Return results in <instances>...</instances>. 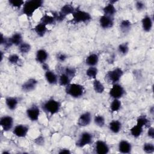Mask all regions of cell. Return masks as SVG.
Listing matches in <instances>:
<instances>
[{"label":"cell","instance_id":"cell-32","mask_svg":"<svg viewBox=\"0 0 154 154\" xmlns=\"http://www.w3.org/2000/svg\"><path fill=\"white\" fill-rule=\"evenodd\" d=\"M31 49V46L29 43L26 42H22L19 46L18 49L19 52L23 54H28Z\"/></svg>","mask_w":154,"mask_h":154},{"label":"cell","instance_id":"cell-15","mask_svg":"<svg viewBox=\"0 0 154 154\" xmlns=\"http://www.w3.org/2000/svg\"><path fill=\"white\" fill-rule=\"evenodd\" d=\"M95 150L98 154H106L109 152V147L104 141L97 140L95 143Z\"/></svg>","mask_w":154,"mask_h":154},{"label":"cell","instance_id":"cell-36","mask_svg":"<svg viewBox=\"0 0 154 154\" xmlns=\"http://www.w3.org/2000/svg\"><path fill=\"white\" fill-rule=\"evenodd\" d=\"M149 121L148 119L145 116H139L137 119V125L144 127V126H146L149 124Z\"/></svg>","mask_w":154,"mask_h":154},{"label":"cell","instance_id":"cell-23","mask_svg":"<svg viewBox=\"0 0 154 154\" xmlns=\"http://www.w3.org/2000/svg\"><path fill=\"white\" fill-rule=\"evenodd\" d=\"M109 128L112 132L117 134L122 129V123L119 120H114L109 123Z\"/></svg>","mask_w":154,"mask_h":154},{"label":"cell","instance_id":"cell-4","mask_svg":"<svg viewBox=\"0 0 154 154\" xmlns=\"http://www.w3.org/2000/svg\"><path fill=\"white\" fill-rule=\"evenodd\" d=\"M123 75V71L122 69L119 67H117L107 72L105 75V80L108 83L114 84L120 81Z\"/></svg>","mask_w":154,"mask_h":154},{"label":"cell","instance_id":"cell-2","mask_svg":"<svg viewBox=\"0 0 154 154\" xmlns=\"http://www.w3.org/2000/svg\"><path fill=\"white\" fill-rule=\"evenodd\" d=\"M42 107L43 111L47 114L53 116L58 112L60 111L61 108V103L58 100H56L54 99H50L45 101L43 103Z\"/></svg>","mask_w":154,"mask_h":154},{"label":"cell","instance_id":"cell-35","mask_svg":"<svg viewBox=\"0 0 154 154\" xmlns=\"http://www.w3.org/2000/svg\"><path fill=\"white\" fill-rule=\"evenodd\" d=\"M118 51L122 55H126L129 51V45L128 43H123L119 45Z\"/></svg>","mask_w":154,"mask_h":154},{"label":"cell","instance_id":"cell-37","mask_svg":"<svg viewBox=\"0 0 154 154\" xmlns=\"http://www.w3.org/2000/svg\"><path fill=\"white\" fill-rule=\"evenodd\" d=\"M20 57H19L18 55L13 54L10 55L8 58V62L13 65H17L19 64L20 63Z\"/></svg>","mask_w":154,"mask_h":154},{"label":"cell","instance_id":"cell-40","mask_svg":"<svg viewBox=\"0 0 154 154\" xmlns=\"http://www.w3.org/2000/svg\"><path fill=\"white\" fill-rule=\"evenodd\" d=\"M9 4L13 7L20 8L21 6H23L25 1L22 0H9Z\"/></svg>","mask_w":154,"mask_h":154},{"label":"cell","instance_id":"cell-38","mask_svg":"<svg viewBox=\"0 0 154 154\" xmlns=\"http://www.w3.org/2000/svg\"><path fill=\"white\" fill-rule=\"evenodd\" d=\"M63 72L64 73H66L72 79L75 77V75H76V69L73 67H65V69H64Z\"/></svg>","mask_w":154,"mask_h":154},{"label":"cell","instance_id":"cell-27","mask_svg":"<svg viewBox=\"0 0 154 154\" xmlns=\"http://www.w3.org/2000/svg\"><path fill=\"white\" fill-rule=\"evenodd\" d=\"M132 27L131 22L127 19H124L121 21L120 23V29L121 31L123 33L128 32Z\"/></svg>","mask_w":154,"mask_h":154},{"label":"cell","instance_id":"cell-3","mask_svg":"<svg viewBox=\"0 0 154 154\" xmlns=\"http://www.w3.org/2000/svg\"><path fill=\"white\" fill-rule=\"evenodd\" d=\"M65 91L68 95L72 97L79 98L83 96L85 92V88L84 86L81 84L70 83L66 86Z\"/></svg>","mask_w":154,"mask_h":154},{"label":"cell","instance_id":"cell-39","mask_svg":"<svg viewBox=\"0 0 154 154\" xmlns=\"http://www.w3.org/2000/svg\"><path fill=\"white\" fill-rule=\"evenodd\" d=\"M143 150L147 153H152L154 152V146L152 143H147L143 145Z\"/></svg>","mask_w":154,"mask_h":154},{"label":"cell","instance_id":"cell-10","mask_svg":"<svg viewBox=\"0 0 154 154\" xmlns=\"http://www.w3.org/2000/svg\"><path fill=\"white\" fill-rule=\"evenodd\" d=\"M26 116L31 121H37L40 114V108L35 105H33L29 107L26 111Z\"/></svg>","mask_w":154,"mask_h":154},{"label":"cell","instance_id":"cell-28","mask_svg":"<svg viewBox=\"0 0 154 154\" xmlns=\"http://www.w3.org/2000/svg\"><path fill=\"white\" fill-rule=\"evenodd\" d=\"M93 89L94 91L97 93L101 94L102 93L104 90H105V87L103 84L98 79H94L93 83Z\"/></svg>","mask_w":154,"mask_h":154},{"label":"cell","instance_id":"cell-48","mask_svg":"<svg viewBox=\"0 0 154 154\" xmlns=\"http://www.w3.org/2000/svg\"><path fill=\"white\" fill-rule=\"evenodd\" d=\"M153 107L152 106V107L151 108V109H150V112H151L152 114H153Z\"/></svg>","mask_w":154,"mask_h":154},{"label":"cell","instance_id":"cell-30","mask_svg":"<svg viewBox=\"0 0 154 154\" xmlns=\"http://www.w3.org/2000/svg\"><path fill=\"white\" fill-rule=\"evenodd\" d=\"M122 106V102L119 99H113V100L111 102L110 104V110L111 112H117L118 111Z\"/></svg>","mask_w":154,"mask_h":154},{"label":"cell","instance_id":"cell-17","mask_svg":"<svg viewBox=\"0 0 154 154\" xmlns=\"http://www.w3.org/2000/svg\"><path fill=\"white\" fill-rule=\"evenodd\" d=\"M141 24L143 30L146 32H149L151 31L153 26L152 19L150 16L146 15L142 19Z\"/></svg>","mask_w":154,"mask_h":154},{"label":"cell","instance_id":"cell-7","mask_svg":"<svg viewBox=\"0 0 154 154\" xmlns=\"http://www.w3.org/2000/svg\"><path fill=\"white\" fill-rule=\"evenodd\" d=\"M93 135L88 132H84L81 134L76 142V146L78 147H83L92 143Z\"/></svg>","mask_w":154,"mask_h":154},{"label":"cell","instance_id":"cell-6","mask_svg":"<svg viewBox=\"0 0 154 154\" xmlns=\"http://www.w3.org/2000/svg\"><path fill=\"white\" fill-rule=\"evenodd\" d=\"M74 7L71 5L69 4H66L64 5L60 9V11L56 14L54 15V17L56 20L58 21H62L64 20L66 17L70 14H73V13L75 11Z\"/></svg>","mask_w":154,"mask_h":154},{"label":"cell","instance_id":"cell-5","mask_svg":"<svg viewBox=\"0 0 154 154\" xmlns=\"http://www.w3.org/2000/svg\"><path fill=\"white\" fill-rule=\"evenodd\" d=\"M73 17V22L78 23H86L91 20V16L87 11L76 10L72 14Z\"/></svg>","mask_w":154,"mask_h":154},{"label":"cell","instance_id":"cell-18","mask_svg":"<svg viewBox=\"0 0 154 154\" xmlns=\"http://www.w3.org/2000/svg\"><path fill=\"white\" fill-rule=\"evenodd\" d=\"M132 150L131 144L126 140H122L119 144V150L122 153H129Z\"/></svg>","mask_w":154,"mask_h":154},{"label":"cell","instance_id":"cell-1","mask_svg":"<svg viewBox=\"0 0 154 154\" xmlns=\"http://www.w3.org/2000/svg\"><path fill=\"white\" fill-rule=\"evenodd\" d=\"M43 4L42 0H29L25 1L22 6V13L28 17H31L34 12L40 8Z\"/></svg>","mask_w":154,"mask_h":154},{"label":"cell","instance_id":"cell-13","mask_svg":"<svg viewBox=\"0 0 154 154\" xmlns=\"http://www.w3.org/2000/svg\"><path fill=\"white\" fill-rule=\"evenodd\" d=\"M28 131L29 128L25 125H17L13 130L14 135L19 138L25 137L27 135Z\"/></svg>","mask_w":154,"mask_h":154},{"label":"cell","instance_id":"cell-16","mask_svg":"<svg viewBox=\"0 0 154 154\" xmlns=\"http://www.w3.org/2000/svg\"><path fill=\"white\" fill-rule=\"evenodd\" d=\"M48 58V53L45 49H40L36 52L35 60L38 63L43 64L45 63Z\"/></svg>","mask_w":154,"mask_h":154},{"label":"cell","instance_id":"cell-12","mask_svg":"<svg viewBox=\"0 0 154 154\" xmlns=\"http://www.w3.org/2000/svg\"><path fill=\"white\" fill-rule=\"evenodd\" d=\"M38 81L34 78H30L28 79L26 81L23 82L22 85V90L23 92H31L35 90L36 86L37 85Z\"/></svg>","mask_w":154,"mask_h":154},{"label":"cell","instance_id":"cell-34","mask_svg":"<svg viewBox=\"0 0 154 154\" xmlns=\"http://www.w3.org/2000/svg\"><path fill=\"white\" fill-rule=\"evenodd\" d=\"M94 122L96 125L100 128H102L104 126L105 123V118L101 115L96 116L94 118Z\"/></svg>","mask_w":154,"mask_h":154},{"label":"cell","instance_id":"cell-14","mask_svg":"<svg viewBox=\"0 0 154 154\" xmlns=\"http://www.w3.org/2000/svg\"><path fill=\"white\" fill-rule=\"evenodd\" d=\"M99 24L101 28L103 29L111 28L114 25V19L103 14L99 19Z\"/></svg>","mask_w":154,"mask_h":154},{"label":"cell","instance_id":"cell-31","mask_svg":"<svg viewBox=\"0 0 154 154\" xmlns=\"http://www.w3.org/2000/svg\"><path fill=\"white\" fill-rule=\"evenodd\" d=\"M55 20H55L54 16H49L48 14H45L41 18L40 22H41L47 26L48 25H51V24L54 23Z\"/></svg>","mask_w":154,"mask_h":154},{"label":"cell","instance_id":"cell-8","mask_svg":"<svg viewBox=\"0 0 154 154\" xmlns=\"http://www.w3.org/2000/svg\"><path fill=\"white\" fill-rule=\"evenodd\" d=\"M125 90L124 88L120 84L116 83L112 84V87L109 90V94L111 97L112 99H119L120 98L122 97L125 94Z\"/></svg>","mask_w":154,"mask_h":154},{"label":"cell","instance_id":"cell-46","mask_svg":"<svg viewBox=\"0 0 154 154\" xmlns=\"http://www.w3.org/2000/svg\"><path fill=\"white\" fill-rule=\"evenodd\" d=\"M42 66H43V69L44 70H45L46 71L48 70H49V66H48V64L46 63H44L42 64Z\"/></svg>","mask_w":154,"mask_h":154},{"label":"cell","instance_id":"cell-11","mask_svg":"<svg viewBox=\"0 0 154 154\" xmlns=\"http://www.w3.org/2000/svg\"><path fill=\"white\" fill-rule=\"evenodd\" d=\"M92 117L90 112L87 111L82 113L78 120V125L81 127H85L88 126L91 122Z\"/></svg>","mask_w":154,"mask_h":154},{"label":"cell","instance_id":"cell-26","mask_svg":"<svg viewBox=\"0 0 154 154\" xmlns=\"http://www.w3.org/2000/svg\"><path fill=\"white\" fill-rule=\"evenodd\" d=\"M10 38L13 45L19 46L23 42V37L20 32L14 33Z\"/></svg>","mask_w":154,"mask_h":154},{"label":"cell","instance_id":"cell-9","mask_svg":"<svg viewBox=\"0 0 154 154\" xmlns=\"http://www.w3.org/2000/svg\"><path fill=\"white\" fill-rule=\"evenodd\" d=\"M13 119L10 116H4L0 120V125L5 132L9 131L13 128Z\"/></svg>","mask_w":154,"mask_h":154},{"label":"cell","instance_id":"cell-47","mask_svg":"<svg viewBox=\"0 0 154 154\" xmlns=\"http://www.w3.org/2000/svg\"><path fill=\"white\" fill-rule=\"evenodd\" d=\"M2 54H3V52H2V51H1V61H2V58H3V55H2Z\"/></svg>","mask_w":154,"mask_h":154},{"label":"cell","instance_id":"cell-41","mask_svg":"<svg viewBox=\"0 0 154 154\" xmlns=\"http://www.w3.org/2000/svg\"><path fill=\"white\" fill-rule=\"evenodd\" d=\"M145 4L141 1H138L135 2V8L138 11H142L145 8Z\"/></svg>","mask_w":154,"mask_h":154},{"label":"cell","instance_id":"cell-24","mask_svg":"<svg viewBox=\"0 0 154 154\" xmlns=\"http://www.w3.org/2000/svg\"><path fill=\"white\" fill-rule=\"evenodd\" d=\"M34 30L39 37H43L45 35L47 31V27L46 25H45V24L39 22L37 25L35 26Z\"/></svg>","mask_w":154,"mask_h":154},{"label":"cell","instance_id":"cell-45","mask_svg":"<svg viewBox=\"0 0 154 154\" xmlns=\"http://www.w3.org/2000/svg\"><path fill=\"white\" fill-rule=\"evenodd\" d=\"M59 153H70V151L67 149H63L58 152Z\"/></svg>","mask_w":154,"mask_h":154},{"label":"cell","instance_id":"cell-22","mask_svg":"<svg viewBox=\"0 0 154 154\" xmlns=\"http://www.w3.org/2000/svg\"><path fill=\"white\" fill-rule=\"evenodd\" d=\"M99 61V57L96 54H90L85 59V64L88 66H95Z\"/></svg>","mask_w":154,"mask_h":154},{"label":"cell","instance_id":"cell-25","mask_svg":"<svg viewBox=\"0 0 154 154\" xmlns=\"http://www.w3.org/2000/svg\"><path fill=\"white\" fill-rule=\"evenodd\" d=\"M71 80H72V79L66 73H64L63 72L60 75L58 79V82L61 86L66 87L67 85H69V84H70Z\"/></svg>","mask_w":154,"mask_h":154},{"label":"cell","instance_id":"cell-42","mask_svg":"<svg viewBox=\"0 0 154 154\" xmlns=\"http://www.w3.org/2000/svg\"><path fill=\"white\" fill-rule=\"evenodd\" d=\"M67 58V56L64 53L61 52V53L57 54V59L60 62L64 61Z\"/></svg>","mask_w":154,"mask_h":154},{"label":"cell","instance_id":"cell-19","mask_svg":"<svg viewBox=\"0 0 154 154\" xmlns=\"http://www.w3.org/2000/svg\"><path fill=\"white\" fill-rule=\"evenodd\" d=\"M5 102L7 108L10 110L13 111L17 106L19 103V99L16 97L8 96L5 98Z\"/></svg>","mask_w":154,"mask_h":154},{"label":"cell","instance_id":"cell-29","mask_svg":"<svg viewBox=\"0 0 154 154\" xmlns=\"http://www.w3.org/2000/svg\"><path fill=\"white\" fill-rule=\"evenodd\" d=\"M143 131V128L138 125L134 126L130 129V132L131 135L135 138L139 137L141 135Z\"/></svg>","mask_w":154,"mask_h":154},{"label":"cell","instance_id":"cell-43","mask_svg":"<svg viewBox=\"0 0 154 154\" xmlns=\"http://www.w3.org/2000/svg\"><path fill=\"white\" fill-rule=\"evenodd\" d=\"M35 143L37 144V145H43L45 143V140L44 138L43 137H38V138H37L35 140Z\"/></svg>","mask_w":154,"mask_h":154},{"label":"cell","instance_id":"cell-44","mask_svg":"<svg viewBox=\"0 0 154 154\" xmlns=\"http://www.w3.org/2000/svg\"><path fill=\"white\" fill-rule=\"evenodd\" d=\"M147 135L151 138H154V129L153 127H150L147 131Z\"/></svg>","mask_w":154,"mask_h":154},{"label":"cell","instance_id":"cell-33","mask_svg":"<svg viewBox=\"0 0 154 154\" xmlns=\"http://www.w3.org/2000/svg\"><path fill=\"white\" fill-rule=\"evenodd\" d=\"M98 73V69L95 66H91L86 70L87 76L91 79H96Z\"/></svg>","mask_w":154,"mask_h":154},{"label":"cell","instance_id":"cell-21","mask_svg":"<svg viewBox=\"0 0 154 154\" xmlns=\"http://www.w3.org/2000/svg\"><path fill=\"white\" fill-rule=\"evenodd\" d=\"M45 76L47 82L50 84H55L58 82V78L57 77V75L54 72L50 70L46 71L45 73Z\"/></svg>","mask_w":154,"mask_h":154},{"label":"cell","instance_id":"cell-20","mask_svg":"<svg viewBox=\"0 0 154 154\" xmlns=\"http://www.w3.org/2000/svg\"><path fill=\"white\" fill-rule=\"evenodd\" d=\"M104 15L113 17L116 14L117 10L116 8L114 6V4L109 2L107 5H106L104 8H103Z\"/></svg>","mask_w":154,"mask_h":154}]
</instances>
